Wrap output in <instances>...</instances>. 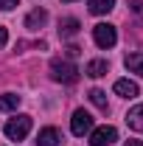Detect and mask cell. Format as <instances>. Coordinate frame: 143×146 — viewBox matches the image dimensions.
Instances as JSON below:
<instances>
[{
    "label": "cell",
    "mask_w": 143,
    "mask_h": 146,
    "mask_svg": "<svg viewBox=\"0 0 143 146\" xmlns=\"http://www.w3.org/2000/svg\"><path fill=\"white\" fill-rule=\"evenodd\" d=\"M79 28H81V25H79V20H76V17L59 20V34H62V36H76V34H79Z\"/></svg>",
    "instance_id": "cell-11"
},
{
    "label": "cell",
    "mask_w": 143,
    "mask_h": 146,
    "mask_svg": "<svg viewBox=\"0 0 143 146\" xmlns=\"http://www.w3.org/2000/svg\"><path fill=\"white\" fill-rule=\"evenodd\" d=\"M59 143H62L59 129H54V127L39 129V135H36V146H59Z\"/></svg>",
    "instance_id": "cell-7"
},
{
    "label": "cell",
    "mask_w": 143,
    "mask_h": 146,
    "mask_svg": "<svg viewBox=\"0 0 143 146\" xmlns=\"http://www.w3.org/2000/svg\"><path fill=\"white\" fill-rule=\"evenodd\" d=\"M107 70H109L107 59H93V62H87V68H84V73H87L90 79H101V76H107Z\"/></svg>",
    "instance_id": "cell-9"
},
{
    "label": "cell",
    "mask_w": 143,
    "mask_h": 146,
    "mask_svg": "<svg viewBox=\"0 0 143 146\" xmlns=\"http://www.w3.org/2000/svg\"><path fill=\"white\" fill-rule=\"evenodd\" d=\"M93 39H95V45L98 48H112L115 42H118V31H115V25H109V23H98L95 28H93Z\"/></svg>",
    "instance_id": "cell-3"
},
{
    "label": "cell",
    "mask_w": 143,
    "mask_h": 146,
    "mask_svg": "<svg viewBox=\"0 0 143 146\" xmlns=\"http://www.w3.org/2000/svg\"><path fill=\"white\" fill-rule=\"evenodd\" d=\"M126 124H129V129H135V132L143 135V104H135L126 112Z\"/></svg>",
    "instance_id": "cell-8"
},
{
    "label": "cell",
    "mask_w": 143,
    "mask_h": 146,
    "mask_svg": "<svg viewBox=\"0 0 143 146\" xmlns=\"http://www.w3.org/2000/svg\"><path fill=\"white\" fill-rule=\"evenodd\" d=\"M124 65H126V70L143 76V54H129V56L124 59Z\"/></svg>",
    "instance_id": "cell-13"
},
{
    "label": "cell",
    "mask_w": 143,
    "mask_h": 146,
    "mask_svg": "<svg viewBox=\"0 0 143 146\" xmlns=\"http://www.w3.org/2000/svg\"><path fill=\"white\" fill-rule=\"evenodd\" d=\"M90 129H93V115L87 110H76L70 118V132L76 138H81V135H90Z\"/></svg>",
    "instance_id": "cell-4"
},
{
    "label": "cell",
    "mask_w": 143,
    "mask_h": 146,
    "mask_svg": "<svg viewBox=\"0 0 143 146\" xmlns=\"http://www.w3.org/2000/svg\"><path fill=\"white\" fill-rule=\"evenodd\" d=\"M112 9H115V0H90V11L98 14V17L101 14H109Z\"/></svg>",
    "instance_id": "cell-12"
},
{
    "label": "cell",
    "mask_w": 143,
    "mask_h": 146,
    "mask_svg": "<svg viewBox=\"0 0 143 146\" xmlns=\"http://www.w3.org/2000/svg\"><path fill=\"white\" fill-rule=\"evenodd\" d=\"M118 141V129L115 127H98V129H90V146H109Z\"/></svg>",
    "instance_id": "cell-5"
},
{
    "label": "cell",
    "mask_w": 143,
    "mask_h": 146,
    "mask_svg": "<svg viewBox=\"0 0 143 146\" xmlns=\"http://www.w3.org/2000/svg\"><path fill=\"white\" fill-rule=\"evenodd\" d=\"M6 42H9V31H6V28H3V25H0V48H3V45H6Z\"/></svg>",
    "instance_id": "cell-17"
},
{
    "label": "cell",
    "mask_w": 143,
    "mask_h": 146,
    "mask_svg": "<svg viewBox=\"0 0 143 146\" xmlns=\"http://www.w3.org/2000/svg\"><path fill=\"white\" fill-rule=\"evenodd\" d=\"M45 20H48V11H45V9H34V11L25 17V28H31V31H34V28H42Z\"/></svg>",
    "instance_id": "cell-10"
},
{
    "label": "cell",
    "mask_w": 143,
    "mask_h": 146,
    "mask_svg": "<svg viewBox=\"0 0 143 146\" xmlns=\"http://www.w3.org/2000/svg\"><path fill=\"white\" fill-rule=\"evenodd\" d=\"M68 56H70V59H73V56H79V48H76V45H70V48H68Z\"/></svg>",
    "instance_id": "cell-18"
},
{
    "label": "cell",
    "mask_w": 143,
    "mask_h": 146,
    "mask_svg": "<svg viewBox=\"0 0 143 146\" xmlns=\"http://www.w3.org/2000/svg\"><path fill=\"white\" fill-rule=\"evenodd\" d=\"M20 6V0H0V9L3 11H11V9H17Z\"/></svg>",
    "instance_id": "cell-16"
},
{
    "label": "cell",
    "mask_w": 143,
    "mask_h": 146,
    "mask_svg": "<svg viewBox=\"0 0 143 146\" xmlns=\"http://www.w3.org/2000/svg\"><path fill=\"white\" fill-rule=\"evenodd\" d=\"M20 96H14V93H6V96H0V112H9V110H17L20 107Z\"/></svg>",
    "instance_id": "cell-14"
},
{
    "label": "cell",
    "mask_w": 143,
    "mask_h": 146,
    "mask_svg": "<svg viewBox=\"0 0 143 146\" xmlns=\"http://www.w3.org/2000/svg\"><path fill=\"white\" fill-rule=\"evenodd\" d=\"M51 79L59 82V84H73L79 79V68L68 59H54L51 62Z\"/></svg>",
    "instance_id": "cell-1"
},
{
    "label": "cell",
    "mask_w": 143,
    "mask_h": 146,
    "mask_svg": "<svg viewBox=\"0 0 143 146\" xmlns=\"http://www.w3.org/2000/svg\"><path fill=\"white\" fill-rule=\"evenodd\" d=\"M124 146H143V141H126Z\"/></svg>",
    "instance_id": "cell-19"
},
{
    "label": "cell",
    "mask_w": 143,
    "mask_h": 146,
    "mask_svg": "<svg viewBox=\"0 0 143 146\" xmlns=\"http://www.w3.org/2000/svg\"><path fill=\"white\" fill-rule=\"evenodd\" d=\"M31 115H14V118H9V124H6V138H11V141H23L28 132H31Z\"/></svg>",
    "instance_id": "cell-2"
},
{
    "label": "cell",
    "mask_w": 143,
    "mask_h": 146,
    "mask_svg": "<svg viewBox=\"0 0 143 146\" xmlns=\"http://www.w3.org/2000/svg\"><path fill=\"white\" fill-rule=\"evenodd\" d=\"M90 101H93V104H95V107L98 110H104V112H107V93L104 90H98V87H95V90H90Z\"/></svg>",
    "instance_id": "cell-15"
},
{
    "label": "cell",
    "mask_w": 143,
    "mask_h": 146,
    "mask_svg": "<svg viewBox=\"0 0 143 146\" xmlns=\"http://www.w3.org/2000/svg\"><path fill=\"white\" fill-rule=\"evenodd\" d=\"M112 90H115V96H121V98H135V96L140 93V87H138L132 79H118Z\"/></svg>",
    "instance_id": "cell-6"
},
{
    "label": "cell",
    "mask_w": 143,
    "mask_h": 146,
    "mask_svg": "<svg viewBox=\"0 0 143 146\" xmlns=\"http://www.w3.org/2000/svg\"><path fill=\"white\" fill-rule=\"evenodd\" d=\"M65 3H73V0H65Z\"/></svg>",
    "instance_id": "cell-20"
}]
</instances>
